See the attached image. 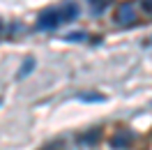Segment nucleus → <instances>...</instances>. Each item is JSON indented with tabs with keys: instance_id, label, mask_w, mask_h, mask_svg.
I'll return each instance as SVG.
<instances>
[{
	"instance_id": "obj_1",
	"label": "nucleus",
	"mask_w": 152,
	"mask_h": 150,
	"mask_svg": "<svg viewBox=\"0 0 152 150\" xmlns=\"http://www.w3.org/2000/svg\"><path fill=\"white\" fill-rule=\"evenodd\" d=\"M60 23H65V21H62V12L53 7V10H46V12H42V14H39L37 28L39 30H53V28H58Z\"/></svg>"
},
{
	"instance_id": "obj_2",
	"label": "nucleus",
	"mask_w": 152,
	"mask_h": 150,
	"mask_svg": "<svg viewBox=\"0 0 152 150\" xmlns=\"http://www.w3.org/2000/svg\"><path fill=\"white\" fill-rule=\"evenodd\" d=\"M129 143H132V134H129V132H118L113 139H111V148L113 150H124Z\"/></svg>"
},
{
	"instance_id": "obj_3",
	"label": "nucleus",
	"mask_w": 152,
	"mask_h": 150,
	"mask_svg": "<svg viewBox=\"0 0 152 150\" xmlns=\"http://www.w3.org/2000/svg\"><path fill=\"white\" fill-rule=\"evenodd\" d=\"M118 21H120L122 26H129V23L136 21V14H134L132 5H122V7L118 10Z\"/></svg>"
},
{
	"instance_id": "obj_4",
	"label": "nucleus",
	"mask_w": 152,
	"mask_h": 150,
	"mask_svg": "<svg viewBox=\"0 0 152 150\" xmlns=\"http://www.w3.org/2000/svg\"><path fill=\"white\" fill-rule=\"evenodd\" d=\"M60 12H62V21H74L76 16H78V7H76V2H67Z\"/></svg>"
},
{
	"instance_id": "obj_5",
	"label": "nucleus",
	"mask_w": 152,
	"mask_h": 150,
	"mask_svg": "<svg viewBox=\"0 0 152 150\" xmlns=\"http://www.w3.org/2000/svg\"><path fill=\"white\" fill-rule=\"evenodd\" d=\"M32 67H35V60L32 58H26V62H23V67L19 69V79H26V76L32 72Z\"/></svg>"
},
{
	"instance_id": "obj_6",
	"label": "nucleus",
	"mask_w": 152,
	"mask_h": 150,
	"mask_svg": "<svg viewBox=\"0 0 152 150\" xmlns=\"http://www.w3.org/2000/svg\"><path fill=\"white\" fill-rule=\"evenodd\" d=\"M106 97L104 95H97V93H86L81 95V102H104Z\"/></svg>"
},
{
	"instance_id": "obj_7",
	"label": "nucleus",
	"mask_w": 152,
	"mask_h": 150,
	"mask_svg": "<svg viewBox=\"0 0 152 150\" xmlns=\"http://www.w3.org/2000/svg\"><path fill=\"white\" fill-rule=\"evenodd\" d=\"M86 37H88L86 32H69V35H67V39H69V42H83Z\"/></svg>"
},
{
	"instance_id": "obj_8",
	"label": "nucleus",
	"mask_w": 152,
	"mask_h": 150,
	"mask_svg": "<svg viewBox=\"0 0 152 150\" xmlns=\"http://www.w3.org/2000/svg\"><path fill=\"white\" fill-rule=\"evenodd\" d=\"M143 7H145V10H152V0H143Z\"/></svg>"
},
{
	"instance_id": "obj_9",
	"label": "nucleus",
	"mask_w": 152,
	"mask_h": 150,
	"mask_svg": "<svg viewBox=\"0 0 152 150\" xmlns=\"http://www.w3.org/2000/svg\"><path fill=\"white\" fill-rule=\"evenodd\" d=\"M150 44H152V39H150Z\"/></svg>"
}]
</instances>
